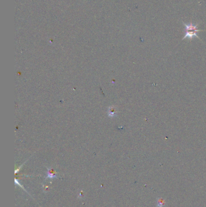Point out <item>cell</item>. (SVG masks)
I'll return each instance as SVG.
<instances>
[{
  "label": "cell",
  "instance_id": "4",
  "mask_svg": "<svg viewBox=\"0 0 206 207\" xmlns=\"http://www.w3.org/2000/svg\"><path fill=\"white\" fill-rule=\"evenodd\" d=\"M56 177V175L55 174H53L52 173H51L50 171H48L47 177H49V178H50V179H53V178H54V177Z\"/></svg>",
  "mask_w": 206,
  "mask_h": 207
},
{
  "label": "cell",
  "instance_id": "1",
  "mask_svg": "<svg viewBox=\"0 0 206 207\" xmlns=\"http://www.w3.org/2000/svg\"><path fill=\"white\" fill-rule=\"evenodd\" d=\"M184 24L185 25V36L183 39L189 38V40H192L195 37L198 38L196 34L200 30L198 29L197 25H193L192 23L189 24Z\"/></svg>",
  "mask_w": 206,
  "mask_h": 207
},
{
  "label": "cell",
  "instance_id": "2",
  "mask_svg": "<svg viewBox=\"0 0 206 207\" xmlns=\"http://www.w3.org/2000/svg\"><path fill=\"white\" fill-rule=\"evenodd\" d=\"M165 205V201L163 198H159L157 201V207H163Z\"/></svg>",
  "mask_w": 206,
  "mask_h": 207
},
{
  "label": "cell",
  "instance_id": "3",
  "mask_svg": "<svg viewBox=\"0 0 206 207\" xmlns=\"http://www.w3.org/2000/svg\"><path fill=\"white\" fill-rule=\"evenodd\" d=\"M108 116L111 118H114L116 116V113H115V111L113 110V108H111V107L109 108V110H108Z\"/></svg>",
  "mask_w": 206,
  "mask_h": 207
}]
</instances>
